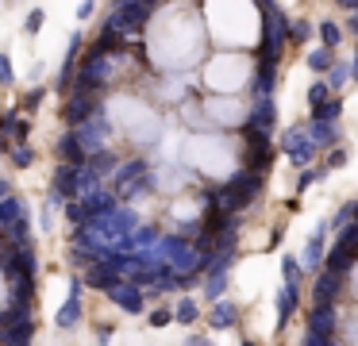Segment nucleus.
Returning a JSON list of instances; mask_svg holds the SVG:
<instances>
[{"label":"nucleus","mask_w":358,"mask_h":346,"mask_svg":"<svg viewBox=\"0 0 358 346\" xmlns=\"http://www.w3.org/2000/svg\"><path fill=\"white\" fill-rule=\"evenodd\" d=\"M208 81L216 89H235V85L247 81V62H235V58H224L208 69Z\"/></svg>","instance_id":"obj_1"}]
</instances>
